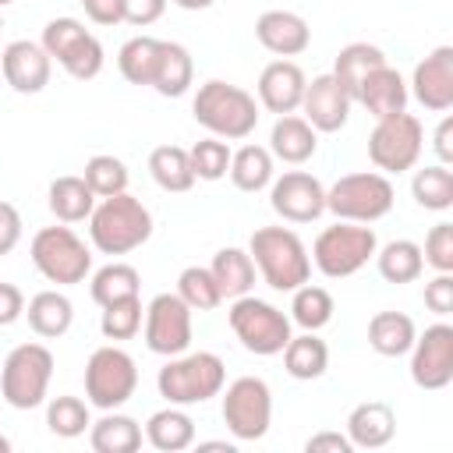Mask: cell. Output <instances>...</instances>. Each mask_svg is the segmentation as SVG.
<instances>
[{
    "mask_svg": "<svg viewBox=\"0 0 453 453\" xmlns=\"http://www.w3.org/2000/svg\"><path fill=\"white\" fill-rule=\"evenodd\" d=\"M191 117L223 142H241L258 127V99L230 81L209 78L191 99Z\"/></svg>",
    "mask_w": 453,
    "mask_h": 453,
    "instance_id": "6da1fadb",
    "label": "cell"
},
{
    "mask_svg": "<svg viewBox=\"0 0 453 453\" xmlns=\"http://www.w3.org/2000/svg\"><path fill=\"white\" fill-rule=\"evenodd\" d=\"M152 237V212L142 198L120 191L99 198L88 216V241L103 255H127Z\"/></svg>",
    "mask_w": 453,
    "mask_h": 453,
    "instance_id": "7a4b0ae2",
    "label": "cell"
},
{
    "mask_svg": "<svg viewBox=\"0 0 453 453\" xmlns=\"http://www.w3.org/2000/svg\"><path fill=\"white\" fill-rule=\"evenodd\" d=\"M248 255L262 283H269L280 294L297 290L311 276V255L290 226H258L248 241Z\"/></svg>",
    "mask_w": 453,
    "mask_h": 453,
    "instance_id": "3957f363",
    "label": "cell"
},
{
    "mask_svg": "<svg viewBox=\"0 0 453 453\" xmlns=\"http://www.w3.org/2000/svg\"><path fill=\"white\" fill-rule=\"evenodd\" d=\"M223 386H226V365L212 350H184V354H173V357H166V365L156 375L159 396L166 403H177V407L205 403V400L219 396Z\"/></svg>",
    "mask_w": 453,
    "mask_h": 453,
    "instance_id": "277c9868",
    "label": "cell"
},
{
    "mask_svg": "<svg viewBox=\"0 0 453 453\" xmlns=\"http://www.w3.org/2000/svg\"><path fill=\"white\" fill-rule=\"evenodd\" d=\"M393 202H396L393 180L379 170L343 173L340 180H333L326 188V212H333L336 219H347V223H375V219L389 216Z\"/></svg>",
    "mask_w": 453,
    "mask_h": 453,
    "instance_id": "5b68a950",
    "label": "cell"
},
{
    "mask_svg": "<svg viewBox=\"0 0 453 453\" xmlns=\"http://www.w3.org/2000/svg\"><path fill=\"white\" fill-rule=\"evenodd\" d=\"M379 237L368 223H347L336 219L333 226H326L315 244H311V265L329 276V280H347L357 269H365L375 258Z\"/></svg>",
    "mask_w": 453,
    "mask_h": 453,
    "instance_id": "8992f818",
    "label": "cell"
},
{
    "mask_svg": "<svg viewBox=\"0 0 453 453\" xmlns=\"http://www.w3.org/2000/svg\"><path fill=\"white\" fill-rule=\"evenodd\" d=\"M226 322H230V333L241 340V347L248 354H258V357H273L287 347V340L294 336L290 333V315H283L276 304L262 301V297H234L230 308H226Z\"/></svg>",
    "mask_w": 453,
    "mask_h": 453,
    "instance_id": "52a82bcc",
    "label": "cell"
},
{
    "mask_svg": "<svg viewBox=\"0 0 453 453\" xmlns=\"http://www.w3.org/2000/svg\"><path fill=\"white\" fill-rule=\"evenodd\" d=\"M53 379V350L46 343H18L0 365V396L14 411H32L46 400Z\"/></svg>",
    "mask_w": 453,
    "mask_h": 453,
    "instance_id": "ba28073f",
    "label": "cell"
},
{
    "mask_svg": "<svg viewBox=\"0 0 453 453\" xmlns=\"http://www.w3.org/2000/svg\"><path fill=\"white\" fill-rule=\"evenodd\" d=\"M28 255H32V265L42 273V280H50L57 287L85 283V276L92 273V251L71 226L35 230V237L28 244Z\"/></svg>",
    "mask_w": 453,
    "mask_h": 453,
    "instance_id": "9c48e42d",
    "label": "cell"
},
{
    "mask_svg": "<svg viewBox=\"0 0 453 453\" xmlns=\"http://www.w3.org/2000/svg\"><path fill=\"white\" fill-rule=\"evenodd\" d=\"M138 389V365L134 357L117 347H96L85 361V400L99 411H120Z\"/></svg>",
    "mask_w": 453,
    "mask_h": 453,
    "instance_id": "30bf717a",
    "label": "cell"
},
{
    "mask_svg": "<svg viewBox=\"0 0 453 453\" xmlns=\"http://www.w3.org/2000/svg\"><path fill=\"white\" fill-rule=\"evenodd\" d=\"M223 425L237 442H255L273 425V389L258 375H241L219 389Z\"/></svg>",
    "mask_w": 453,
    "mask_h": 453,
    "instance_id": "8fae6325",
    "label": "cell"
},
{
    "mask_svg": "<svg viewBox=\"0 0 453 453\" xmlns=\"http://www.w3.org/2000/svg\"><path fill=\"white\" fill-rule=\"evenodd\" d=\"M425 149V127L414 113H389L379 117L372 134H368V159L375 163L379 173H403L414 170Z\"/></svg>",
    "mask_w": 453,
    "mask_h": 453,
    "instance_id": "7c38bea8",
    "label": "cell"
},
{
    "mask_svg": "<svg viewBox=\"0 0 453 453\" xmlns=\"http://www.w3.org/2000/svg\"><path fill=\"white\" fill-rule=\"evenodd\" d=\"M42 50L50 53V60H57L78 81H92L103 71V64H106L103 42L78 18H53V21H46Z\"/></svg>",
    "mask_w": 453,
    "mask_h": 453,
    "instance_id": "4fadbf2b",
    "label": "cell"
},
{
    "mask_svg": "<svg viewBox=\"0 0 453 453\" xmlns=\"http://www.w3.org/2000/svg\"><path fill=\"white\" fill-rule=\"evenodd\" d=\"M191 308L173 294H156L149 304H145V347L159 357H173V354H184L191 347V336H195V326H191Z\"/></svg>",
    "mask_w": 453,
    "mask_h": 453,
    "instance_id": "5bb4252c",
    "label": "cell"
},
{
    "mask_svg": "<svg viewBox=\"0 0 453 453\" xmlns=\"http://www.w3.org/2000/svg\"><path fill=\"white\" fill-rule=\"evenodd\" d=\"M411 382L418 389H446L453 382V326L435 322L411 343Z\"/></svg>",
    "mask_w": 453,
    "mask_h": 453,
    "instance_id": "9a60e30c",
    "label": "cell"
},
{
    "mask_svg": "<svg viewBox=\"0 0 453 453\" xmlns=\"http://www.w3.org/2000/svg\"><path fill=\"white\" fill-rule=\"evenodd\" d=\"M269 205L287 223H315L326 212V188L308 170H287L269 184Z\"/></svg>",
    "mask_w": 453,
    "mask_h": 453,
    "instance_id": "2e32d148",
    "label": "cell"
},
{
    "mask_svg": "<svg viewBox=\"0 0 453 453\" xmlns=\"http://www.w3.org/2000/svg\"><path fill=\"white\" fill-rule=\"evenodd\" d=\"M407 92L428 113L453 110V46H435L428 57H421L414 64V74L407 81Z\"/></svg>",
    "mask_w": 453,
    "mask_h": 453,
    "instance_id": "e0dca14e",
    "label": "cell"
},
{
    "mask_svg": "<svg viewBox=\"0 0 453 453\" xmlns=\"http://www.w3.org/2000/svg\"><path fill=\"white\" fill-rule=\"evenodd\" d=\"M0 71H4V81L18 92V96H35L50 85V74H53V60L50 53L42 50V42H32V39H14L4 46L0 53Z\"/></svg>",
    "mask_w": 453,
    "mask_h": 453,
    "instance_id": "ac0fdd59",
    "label": "cell"
},
{
    "mask_svg": "<svg viewBox=\"0 0 453 453\" xmlns=\"http://www.w3.org/2000/svg\"><path fill=\"white\" fill-rule=\"evenodd\" d=\"M350 106L354 99L347 96V88L333 78V74H315L308 85H304V96H301V117L319 131V134H333L347 124L350 117Z\"/></svg>",
    "mask_w": 453,
    "mask_h": 453,
    "instance_id": "d6986e66",
    "label": "cell"
},
{
    "mask_svg": "<svg viewBox=\"0 0 453 453\" xmlns=\"http://www.w3.org/2000/svg\"><path fill=\"white\" fill-rule=\"evenodd\" d=\"M304 85H308V78H304L301 64L280 57V60L265 64L262 74H258V85H255V92H258V106H265V110L276 113V117H283V113H297V110H301Z\"/></svg>",
    "mask_w": 453,
    "mask_h": 453,
    "instance_id": "ffe728a7",
    "label": "cell"
},
{
    "mask_svg": "<svg viewBox=\"0 0 453 453\" xmlns=\"http://www.w3.org/2000/svg\"><path fill=\"white\" fill-rule=\"evenodd\" d=\"M255 39L276 53V57H297L311 46V28L308 21L297 14V11H283V7H273V11H262L255 18Z\"/></svg>",
    "mask_w": 453,
    "mask_h": 453,
    "instance_id": "44dd1931",
    "label": "cell"
},
{
    "mask_svg": "<svg viewBox=\"0 0 453 453\" xmlns=\"http://www.w3.org/2000/svg\"><path fill=\"white\" fill-rule=\"evenodd\" d=\"M396 435V411L386 400H365L347 414V439L354 449H382Z\"/></svg>",
    "mask_w": 453,
    "mask_h": 453,
    "instance_id": "7402d4cb",
    "label": "cell"
},
{
    "mask_svg": "<svg viewBox=\"0 0 453 453\" xmlns=\"http://www.w3.org/2000/svg\"><path fill=\"white\" fill-rule=\"evenodd\" d=\"M407 99H411V92H407L403 74H400L396 67H389V60H386L382 67H375V71L361 81L354 103H361V106L379 120V117H389V113H403V110H407Z\"/></svg>",
    "mask_w": 453,
    "mask_h": 453,
    "instance_id": "603a6c76",
    "label": "cell"
},
{
    "mask_svg": "<svg viewBox=\"0 0 453 453\" xmlns=\"http://www.w3.org/2000/svg\"><path fill=\"white\" fill-rule=\"evenodd\" d=\"M315 149H319V131L304 117H297V113L276 117V124L269 131V152H273V159L290 163V166H301V163H308L315 156Z\"/></svg>",
    "mask_w": 453,
    "mask_h": 453,
    "instance_id": "cb8c5ba5",
    "label": "cell"
},
{
    "mask_svg": "<svg viewBox=\"0 0 453 453\" xmlns=\"http://www.w3.org/2000/svg\"><path fill=\"white\" fill-rule=\"evenodd\" d=\"M142 435H145V442H149L152 449H159V453H180V449L195 446V421H191V414H188L184 407L166 403L163 411L149 414Z\"/></svg>",
    "mask_w": 453,
    "mask_h": 453,
    "instance_id": "d4e9b609",
    "label": "cell"
},
{
    "mask_svg": "<svg viewBox=\"0 0 453 453\" xmlns=\"http://www.w3.org/2000/svg\"><path fill=\"white\" fill-rule=\"evenodd\" d=\"M25 315H28V329H32L35 336L57 340V336H64V333L71 329V322H74V304H71V297L60 294V290H39V294L28 297Z\"/></svg>",
    "mask_w": 453,
    "mask_h": 453,
    "instance_id": "484cf974",
    "label": "cell"
},
{
    "mask_svg": "<svg viewBox=\"0 0 453 453\" xmlns=\"http://www.w3.org/2000/svg\"><path fill=\"white\" fill-rule=\"evenodd\" d=\"M96 202L99 198L92 195V188L85 184L81 173H64L46 191V205L57 216V223H81V219H88Z\"/></svg>",
    "mask_w": 453,
    "mask_h": 453,
    "instance_id": "4316f807",
    "label": "cell"
},
{
    "mask_svg": "<svg viewBox=\"0 0 453 453\" xmlns=\"http://www.w3.org/2000/svg\"><path fill=\"white\" fill-rule=\"evenodd\" d=\"M418 336V326L403 311H375L368 319V347L382 357H403Z\"/></svg>",
    "mask_w": 453,
    "mask_h": 453,
    "instance_id": "83f0119b",
    "label": "cell"
},
{
    "mask_svg": "<svg viewBox=\"0 0 453 453\" xmlns=\"http://www.w3.org/2000/svg\"><path fill=\"white\" fill-rule=\"evenodd\" d=\"M283 354V368L290 379L297 382H311V379H322L326 368H329V347L319 333H301V336H290L287 347L280 350Z\"/></svg>",
    "mask_w": 453,
    "mask_h": 453,
    "instance_id": "f1b7e54d",
    "label": "cell"
},
{
    "mask_svg": "<svg viewBox=\"0 0 453 453\" xmlns=\"http://www.w3.org/2000/svg\"><path fill=\"white\" fill-rule=\"evenodd\" d=\"M142 439V425L120 411H103V418L88 425V446L96 453H134Z\"/></svg>",
    "mask_w": 453,
    "mask_h": 453,
    "instance_id": "f546056e",
    "label": "cell"
},
{
    "mask_svg": "<svg viewBox=\"0 0 453 453\" xmlns=\"http://www.w3.org/2000/svg\"><path fill=\"white\" fill-rule=\"evenodd\" d=\"M386 64V53L375 46V42H347L340 53H336V60H333V78L347 88V96L350 99H357V88H361V81L375 71V67H382Z\"/></svg>",
    "mask_w": 453,
    "mask_h": 453,
    "instance_id": "4dcf8cb0",
    "label": "cell"
},
{
    "mask_svg": "<svg viewBox=\"0 0 453 453\" xmlns=\"http://www.w3.org/2000/svg\"><path fill=\"white\" fill-rule=\"evenodd\" d=\"M209 269H212V276H216V283L223 290V301H234V297L251 294L255 276H258L248 248H219L212 255V265Z\"/></svg>",
    "mask_w": 453,
    "mask_h": 453,
    "instance_id": "1f68e13d",
    "label": "cell"
},
{
    "mask_svg": "<svg viewBox=\"0 0 453 453\" xmlns=\"http://www.w3.org/2000/svg\"><path fill=\"white\" fill-rule=\"evenodd\" d=\"M159 53H163V39H156V35H131L117 50L120 78L131 81V85H149L152 88V78H156V67H159Z\"/></svg>",
    "mask_w": 453,
    "mask_h": 453,
    "instance_id": "d6a6232c",
    "label": "cell"
},
{
    "mask_svg": "<svg viewBox=\"0 0 453 453\" xmlns=\"http://www.w3.org/2000/svg\"><path fill=\"white\" fill-rule=\"evenodd\" d=\"M226 173H230V180H234L237 191L255 195V191L269 188V184H273V152H269V145H255V142H248V145L234 149V152H230V170H226Z\"/></svg>",
    "mask_w": 453,
    "mask_h": 453,
    "instance_id": "836d02e7",
    "label": "cell"
},
{
    "mask_svg": "<svg viewBox=\"0 0 453 453\" xmlns=\"http://www.w3.org/2000/svg\"><path fill=\"white\" fill-rule=\"evenodd\" d=\"M195 81V60L188 53V46L173 42V39H163V53H159V67H156V78H152V88L166 99H177L191 88Z\"/></svg>",
    "mask_w": 453,
    "mask_h": 453,
    "instance_id": "e575fe53",
    "label": "cell"
},
{
    "mask_svg": "<svg viewBox=\"0 0 453 453\" xmlns=\"http://www.w3.org/2000/svg\"><path fill=\"white\" fill-rule=\"evenodd\" d=\"M375 269L386 283H414L425 273L421 244L400 237V241H389V244L375 248Z\"/></svg>",
    "mask_w": 453,
    "mask_h": 453,
    "instance_id": "d590c367",
    "label": "cell"
},
{
    "mask_svg": "<svg viewBox=\"0 0 453 453\" xmlns=\"http://www.w3.org/2000/svg\"><path fill=\"white\" fill-rule=\"evenodd\" d=\"M149 173L170 195H184L195 188L191 159H188V149H180V145H156L149 152Z\"/></svg>",
    "mask_w": 453,
    "mask_h": 453,
    "instance_id": "8d00e7d4",
    "label": "cell"
},
{
    "mask_svg": "<svg viewBox=\"0 0 453 453\" xmlns=\"http://www.w3.org/2000/svg\"><path fill=\"white\" fill-rule=\"evenodd\" d=\"M88 294L99 308L113 304V301H124V297H138L142 294V273L127 262H110L103 269L92 273V283H88Z\"/></svg>",
    "mask_w": 453,
    "mask_h": 453,
    "instance_id": "74e56055",
    "label": "cell"
},
{
    "mask_svg": "<svg viewBox=\"0 0 453 453\" xmlns=\"http://www.w3.org/2000/svg\"><path fill=\"white\" fill-rule=\"evenodd\" d=\"M294 297H290V322L294 326H301V329H308V333H319V329H326L329 322H333V311H336V304H333V294L326 290V287H319V283H301L297 290H290Z\"/></svg>",
    "mask_w": 453,
    "mask_h": 453,
    "instance_id": "f35d334b",
    "label": "cell"
},
{
    "mask_svg": "<svg viewBox=\"0 0 453 453\" xmlns=\"http://www.w3.org/2000/svg\"><path fill=\"white\" fill-rule=\"evenodd\" d=\"M411 195L421 209L428 212H446L453 205V170L446 163H432L414 170L411 177Z\"/></svg>",
    "mask_w": 453,
    "mask_h": 453,
    "instance_id": "ab89813d",
    "label": "cell"
},
{
    "mask_svg": "<svg viewBox=\"0 0 453 453\" xmlns=\"http://www.w3.org/2000/svg\"><path fill=\"white\" fill-rule=\"evenodd\" d=\"M177 297H180L191 311H212V308L223 304V290H219L212 269H205V265H188V269H180V276H177Z\"/></svg>",
    "mask_w": 453,
    "mask_h": 453,
    "instance_id": "60d3db41",
    "label": "cell"
},
{
    "mask_svg": "<svg viewBox=\"0 0 453 453\" xmlns=\"http://www.w3.org/2000/svg\"><path fill=\"white\" fill-rule=\"evenodd\" d=\"M92 425V414H88V400L81 396H53L46 403V428L57 435V439H78L85 435Z\"/></svg>",
    "mask_w": 453,
    "mask_h": 453,
    "instance_id": "b9f144b4",
    "label": "cell"
},
{
    "mask_svg": "<svg viewBox=\"0 0 453 453\" xmlns=\"http://www.w3.org/2000/svg\"><path fill=\"white\" fill-rule=\"evenodd\" d=\"M81 177H85V184L92 188V195H96V198L120 195V191H127V180H131L127 163H124V159H117V156H110V152L92 156V159L85 163Z\"/></svg>",
    "mask_w": 453,
    "mask_h": 453,
    "instance_id": "7bdbcfd3",
    "label": "cell"
},
{
    "mask_svg": "<svg viewBox=\"0 0 453 453\" xmlns=\"http://www.w3.org/2000/svg\"><path fill=\"white\" fill-rule=\"evenodd\" d=\"M230 152H234V149H230L223 138H216V134L195 142V145L188 149L195 180H219V177H226V170H230Z\"/></svg>",
    "mask_w": 453,
    "mask_h": 453,
    "instance_id": "ee69618b",
    "label": "cell"
},
{
    "mask_svg": "<svg viewBox=\"0 0 453 453\" xmlns=\"http://www.w3.org/2000/svg\"><path fill=\"white\" fill-rule=\"evenodd\" d=\"M142 319H145L142 297H124V301H113V304L103 308V315H99V333H103L106 340H131V336H138Z\"/></svg>",
    "mask_w": 453,
    "mask_h": 453,
    "instance_id": "f6af8a7d",
    "label": "cell"
},
{
    "mask_svg": "<svg viewBox=\"0 0 453 453\" xmlns=\"http://www.w3.org/2000/svg\"><path fill=\"white\" fill-rule=\"evenodd\" d=\"M421 258L425 265H432L435 273H453V223H435L425 237V248H421Z\"/></svg>",
    "mask_w": 453,
    "mask_h": 453,
    "instance_id": "bcb514c9",
    "label": "cell"
},
{
    "mask_svg": "<svg viewBox=\"0 0 453 453\" xmlns=\"http://www.w3.org/2000/svg\"><path fill=\"white\" fill-rule=\"evenodd\" d=\"M425 308L439 319L453 311V273H435V280L425 283Z\"/></svg>",
    "mask_w": 453,
    "mask_h": 453,
    "instance_id": "7dc6e473",
    "label": "cell"
},
{
    "mask_svg": "<svg viewBox=\"0 0 453 453\" xmlns=\"http://www.w3.org/2000/svg\"><path fill=\"white\" fill-rule=\"evenodd\" d=\"M166 11V0H124V21L134 25V28H145V25H156Z\"/></svg>",
    "mask_w": 453,
    "mask_h": 453,
    "instance_id": "c3c4849f",
    "label": "cell"
},
{
    "mask_svg": "<svg viewBox=\"0 0 453 453\" xmlns=\"http://www.w3.org/2000/svg\"><path fill=\"white\" fill-rule=\"evenodd\" d=\"M21 212L11 202H0V255H11L21 241Z\"/></svg>",
    "mask_w": 453,
    "mask_h": 453,
    "instance_id": "681fc988",
    "label": "cell"
},
{
    "mask_svg": "<svg viewBox=\"0 0 453 453\" xmlns=\"http://www.w3.org/2000/svg\"><path fill=\"white\" fill-rule=\"evenodd\" d=\"M81 7L92 25H120L124 21V0H81Z\"/></svg>",
    "mask_w": 453,
    "mask_h": 453,
    "instance_id": "f907efd6",
    "label": "cell"
},
{
    "mask_svg": "<svg viewBox=\"0 0 453 453\" xmlns=\"http://www.w3.org/2000/svg\"><path fill=\"white\" fill-rule=\"evenodd\" d=\"M25 315V294L14 283H0V326H11Z\"/></svg>",
    "mask_w": 453,
    "mask_h": 453,
    "instance_id": "816d5d0a",
    "label": "cell"
},
{
    "mask_svg": "<svg viewBox=\"0 0 453 453\" xmlns=\"http://www.w3.org/2000/svg\"><path fill=\"white\" fill-rule=\"evenodd\" d=\"M304 449H308V453H350L354 446H350L347 432H343V435H340V432H315V435L304 442Z\"/></svg>",
    "mask_w": 453,
    "mask_h": 453,
    "instance_id": "f5cc1de1",
    "label": "cell"
},
{
    "mask_svg": "<svg viewBox=\"0 0 453 453\" xmlns=\"http://www.w3.org/2000/svg\"><path fill=\"white\" fill-rule=\"evenodd\" d=\"M432 149H435V156H439V163H453V117L449 113H442V120H439V127H435V134H432Z\"/></svg>",
    "mask_w": 453,
    "mask_h": 453,
    "instance_id": "db71d44e",
    "label": "cell"
},
{
    "mask_svg": "<svg viewBox=\"0 0 453 453\" xmlns=\"http://www.w3.org/2000/svg\"><path fill=\"white\" fill-rule=\"evenodd\" d=\"M180 11H205V7H212L216 0H173Z\"/></svg>",
    "mask_w": 453,
    "mask_h": 453,
    "instance_id": "11a10c76",
    "label": "cell"
},
{
    "mask_svg": "<svg viewBox=\"0 0 453 453\" xmlns=\"http://www.w3.org/2000/svg\"><path fill=\"white\" fill-rule=\"evenodd\" d=\"M198 449H226V453H234L230 442H198Z\"/></svg>",
    "mask_w": 453,
    "mask_h": 453,
    "instance_id": "9f6ffc18",
    "label": "cell"
},
{
    "mask_svg": "<svg viewBox=\"0 0 453 453\" xmlns=\"http://www.w3.org/2000/svg\"><path fill=\"white\" fill-rule=\"evenodd\" d=\"M0 453H11V439L7 435H0Z\"/></svg>",
    "mask_w": 453,
    "mask_h": 453,
    "instance_id": "6f0895ef",
    "label": "cell"
},
{
    "mask_svg": "<svg viewBox=\"0 0 453 453\" xmlns=\"http://www.w3.org/2000/svg\"><path fill=\"white\" fill-rule=\"evenodd\" d=\"M7 4H14V0H0V7H7Z\"/></svg>",
    "mask_w": 453,
    "mask_h": 453,
    "instance_id": "680465c9",
    "label": "cell"
},
{
    "mask_svg": "<svg viewBox=\"0 0 453 453\" xmlns=\"http://www.w3.org/2000/svg\"><path fill=\"white\" fill-rule=\"evenodd\" d=\"M0 28H4V14H0Z\"/></svg>",
    "mask_w": 453,
    "mask_h": 453,
    "instance_id": "91938a15",
    "label": "cell"
}]
</instances>
